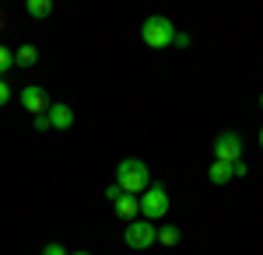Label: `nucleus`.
Segmentation results:
<instances>
[{
	"mask_svg": "<svg viewBox=\"0 0 263 255\" xmlns=\"http://www.w3.org/2000/svg\"><path fill=\"white\" fill-rule=\"evenodd\" d=\"M116 185H120L123 193H147L151 189V175H147V168H144V161H137V157H126V161H120V168H116Z\"/></svg>",
	"mask_w": 263,
	"mask_h": 255,
	"instance_id": "obj_1",
	"label": "nucleus"
},
{
	"mask_svg": "<svg viewBox=\"0 0 263 255\" xmlns=\"http://www.w3.org/2000/svg\"><path fill=\"white\" fill-rule=\"evenodd\" d=\"M141 39H144V46H151V49H168V46L176 42V28H172L168 18L151 14V18H144V25H141Z\"/></svg>",
	"mask_w": 263,
	"mask_h": 255,
	"instance_id": "obj_2",
	"label": "nucleus"
},
{
	"mask_svg": "<svg viewBox=\"0 0 263 255\" xmlns=\"http://www.w3.org/2000/svg\"><path fill=\"white\" fill-rule=\"evenodd\" d=\"M168 206H172L168 193H165L158 182H151V189H147V193H144V199H141V214L155 224V220H162V217L168 214Z\"/></svg>",
	"mask_w": 263,
	"mask_h": 255,
	"instance_id": "obj_3",
	"label": "nucleus"
},
{
	"mask_svg": "<svg viewBox=\"0 0 263 255\" xmlns=\"http://www.w3.org/2000/svg\"><path fill=\"white\" fill-rule=\"evenodd\" d=\"M239 157H242V137L239 133H221V137L214 140V161L235 164Z\"/></svg>",
	"mask_w": 263,
	"mask_h": 255,
	"instance_id": "obj_4",
	"label": "nucleus"
},
{
	"mask_svg": "<svg viewBox=\"0 0 263 255\" xmlns=\"http://www.w3.org/2000/svg\"><path fill=\"white\" fill-rule=\"evenodd\" d=\"M130 248H147V245H155L158 241V227L151 224V220H134L130 227H126V238H123Z\"/></svg>",
	"mask_w": 263,
	"mask_h": 255,
	"instance_id": "obj_5",
	"label": "nucleus"
},
{
	"mask_svg": "<svg viewBox=\"0 0 263 255\" xmlns=\"http://www.w3.org/2000/svg\"><path fill=\"white\" fill-rule=\"evenodd\" d=\"M21 105L32 112V119H39V116H46V112H49V105H53V101H49V95H46L42 88L28 84V88L21 91Z\"/></svg>",
	"mask_w": 263,
	"mask_h": 255,
	"instance_id": "obj_6",
	"label": "nucleus"
},
{
	"mask_svg": "<svg viewBox=\"0 0 263 255\" xmlns=\"http://www.w3.org/2000/svg\"><path fill=\"white\" fill-rule=\"evenodd\" d=\"M242 175H246V164H242V161H235V164H221V161H214V164L207 168V178H211L214 185H224V182L242 178Z\"/></svg>",
	"mask_w": 263,
	"mask_h": 255,
	"instance_id": "obj_7",
	"label": "nucleus"
},
{
	"mask_svg": "<svg viewBox=\"0 0 263 255\" xmlns=\"http://www.w3.org/2000/svg\"><path fill=\"white\" fill-rule=\"evenodd\" d=\"M46 116H49V126H53V130H70V126H74V109H70V105H60V101H57V105H49Z\"/></svg>",
	"mask_w": 263,
	"mask_h": 255,
	"instance_id": "obj_8",
	"label": "nucleus"
},
{
	"mask_svg": "<svg viewBox=\"0 0 263 255\" xmlns=\"http://www.w3.org/2000/svg\"><path fill=\"white\" fill-rule=\"evenodd\" d=\"M112 206H116V217H120V220H130V224H134V217L141 214V203L130 196V193H123V196L116 199Z\"/></svg>",
	"mask_w": 263,
	"mask_h": 255,
	"instance_id": "obj_9",
	"label": "nucleus"
},
{
	"mask_svg": "<svg viewBox=\"0 0 263 255\" xmlns=\"http://www.w3.org/2000/svg\"><path fill=\"white\" fill-rule=\"evenodd\" d=\"M35 59H39V46H32V42H25L18 53H14V63L18 67H35Z\"/></svg>",
	"mask_w": 263,
	"mask_h": 255,
	"instance_id": "obj_10",
	"label": "nucleus"
},
{
	"mask_svg": "<svg viewBox=\"0 0 263 255\" xmlns=\"http://www.w3.org/2000/svg\"><path fill=\"white\" fill-rule=\"evenodd\" d=\"M179 227L176 224H165V227H158V245H165V248H176L179 245Z\"/></svg>",
	"mask_w": 263,
	"mask_h": 255,
	"instance_id": "obj_11",
	"label": "nucleus"
},
{
	"mask_svg": "<svg viewBox=\"0 0 263 255\" xmlns=\"http://www.w3.org/2000/svg\"><path fill=\"white\" fill-rule=\"evenodd\" d=\"M28 14L32 18H49L53 14V4L49 0H28Z\"/></svg>",
	"mask_w": 263,
	"mask_h": 255,
	"instance_id": "obj_12",
	"label": "nucleus"
},
{
	"mask_svg": "<svg viewBox=\"0 0 263 255\" xmlns=\"http://www.w3.org/2000/svg\"><path fill=\"white\" fill-rule=\"evenodd\" d=\"M11 49H7V46H0V80H4V74H7V70H11Z\"/></svg>",
	"mask_w": 263,
	"mask_h": 255,
	"instance_id": "obj_13",
	"label": "nucleus"
},
{
	"mask_svg": "<svg viewBox=\"0 0 263 255\" xmlns=\"http://www.w3.org/2000/svg\"><path fill=\"white\" fill-rule=\"evenodd\" d=\"M32 130H39V133H46V130H53V126H49V116H39V119H32Z\"/></svg>",
	"mask_w": 263,
	"mask_h": 255,
	"instance_id": "obj_14",
	"label": "nucleus"
},
{
	"mask_svg": "<svg viewBox=\"0 0 263 255\" xmlns=\"http://www.w3.org/2000/svg\"><path fill=\"white\" fill-rule=\"evenodd\" d=\"M42 255H67V248H63V245H46Z\"/></svg>",
	"mask_w": 263,
	"mask_h": 255,
	"instance_id": "obj_15",
	"label": "nucleus"
},
{
	"mask_svg": "<svg viewBox=\"0 0 263 255\" xmlns=\"http://www.w3.org/2000/svg\"><path fill=\"white\" fill-rule=\"evenodd\" d=\"M11 101V88H7V80H0V105H7Z\"/></svg>",
	"mask_w": 263,
	"mask_h": 255,
	"instance_id": "obj_16",
	"label": "nucleus"
},
{
	"mask_svg": "<svg viewBox=\"0 0 263 255\" xmlns=\"http://www.w3.org/2000/svg\"><path fill=\"white\" fill-rule=\"evenodd\" d=\"M172 46H179V49H186V46H190V35H186V32H176V42H172Z\"/></svg>",
	"mask_w": 263,
	"mask_h": 255,
	"instance_id": "obj_17",
	"label": "nucleus"
},
{
	"mask_svg": "<svg viewBox=\"0 0 263 255\" xmlns=\"http://www.w3.org/2000/svg\"><path fill=\"white\" fill-rule=\"evenodd\" d=\"M105 196H109V199H112V203H116V199L123 196V189H120V185H109V189H105Z\"/></svg>",
	"mask_w": 263,
	"mask_h": 255,
	"instance_id": "obj_18",
	"label": "nucleus"
},
{
	"mask_svg": "<svg viewBox=\"0 0 263 255\" xmlns=\"http://www.w3.org/2000/svg\"><path fill=\"white\" fill-rule=\"evenodd\" d=\"M260 109H263V91H260Z\"/></svg>",
	"mask_w": 263,
	"mask_h": 255,
	"instance_id": "obj_19",
	"label": "nucleus"
},
{
	"mask_svg": "<svg viewBox=\"0 0 263 255\" xmlns=\"http://www.w3.org/2000/svg\"><path fill=\"white\" fill-rule=\"evenodd\" d=\"M74 255H91V252H74Z\"/></svg>",
	"mask_w": 263,
	"mask_h": 255,
	"instance_id": "obj_20",
	"label": "nucleus"
},
{
	"mask_svg": "<svg viewBox=\"0 0 263 255\" xmlns=\"http://www.w3.org/2000/svg\"><path fill=\"white\" fill-rule=\"evenodd\" d=\"M260 147H263V130H260Z\"/></svg>",
	"mask_w": 263,
	"mask_h": 255,
	"instance_id": "obj_21",
	"label": "nucleus"
},
{
	"mask_svg": "<svg viewBox=\"0 0 263 255\" xmlns=\"http://www.w3.org/2000/svg\"><path fill=\"white\" fill-rule=\"evenodd\" d=\"M0 28H4V14H0Z\"/></svg>",
	"mask_w": 263,
	"mask_h": 255,
	"instance_id": "obj_22",
	"label": "nucleus"
}]
</instances>
